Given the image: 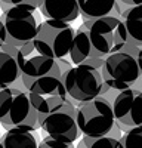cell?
Returning <instances> with one entry per match:
<instances>
[{"label":"cell","mask_w":142,"mask_h":148,"mask_svg":"<svg viewBox=\"0 0 142 148\" xmlns=\"http://www.w3.org/2000/svg\"><path fill=\"white\" fill-rule=\"evenodd\" d=\"M0 138H2V135H0Z\"/></svg>","instance_id":"obj_24"},{"label":"cell","mask_w":142,"mask_h":148,"mask_svg":"<svg viewBox=\"0 0 142 148\" xmlns=\"http://www.w3.org/2000/svg\"><path fill=\"white\" fill-rule=\"evenodd\" d=\"M74 36L76 31L70 22L46 18L43 22H40L33 43L39 53L58 59L70 55Z\"/></svg>","instance_id":"obj_4"},{"label":"cell","mask_w":142,"mask_h":148,"mask_svg":"<svg viewBox=\"0 0 142 148\" xmlns=\"http://www.w3.org/2000/svg\"><path fill=\"white\" fill-rule=\"evenodd\" d=\"M118 139L104 135V136H87L83 135L80 142L77 144V148H117Z\"/></svg>","instance_id":"obj_16"},{"label":"cell","mask_w":142,"mask_h":148,"mask_svg":"<svg viewBox=\"0 0 142 148\" xmlns=\"http://www.w3.org/2000/svg\"><path fill=\"white\" fill-rule=\"evenodd\" d=\"M40 142L34 132L10 129L0 138V148H39Z\"/></svg>","instance_id":"obj_13"},{"label":"cell","mask_w":142,"mask_h":148,"mask_svg":"<svg viewBox=\"0 0 142 148\" xmlns=\"http://www.w3.org/2000/svg\"><path fill=\"white\" fill-rule=\"evenodd\" d=\"M95 56H101V55L95 51L92 40L89 37V31L81 24V27H79V30L76 31L73 45H71L70 59L74 65H79V64H86L90 58H95Z\"/></svg>","instance_id":"obj_11"},{"label":"cell","mask_w":142,"mask_h":148,"mask_svg":"<svg viewBox=\"0 0 142 148\" xmlns=\"http://www.w3.org/2000/svg\"><path fill=\"white\" fill-rule=\"evenodd\" d=\"M39 10L47 19L64 22H73L80 15L77 0H39Z\"/></svg>","instance_id":"obj_10"},{"label":"cell","mask_w":142,"mask_h":148,"mask_svg":"<svg viewBox=\"0 0 142 148\" xmlns=\"http://www.w3.org/2000/svg\"><path fill=\"white\" fill-rule=\"evenodd\" d=\"M39 148H74L73 144H67V142H62V141H58L49 135H46L43 138V141L40 142V147Z\"/></svg>","instance_id":"obj_18"},{"label":"cell","mask_w":142,"mask_h":148,"mask_svg":"<svg viewBox=\"0 0 142 148\" xmlns=\"http://www.w3.org/2000/svg\"><path fill=\"white\" fill-rule=\"evenodd\" d=\"M21 79V68L16 58L0 49V89L10 88Z\"/></svg>","instance_id":"obj_14"},{"label":"cell","mask_w":142,"mask_h":148,"mask_svg":"<svg viewBox=\"0 0 142 148\" xmlns=\"http://www.w3.org/2000/svg\"><path fill=\"white\" fill-rule=\"evenodd\" d=\"M37 9L28 5H16L2 10V21L6 30V43L24 46L34 40L40 22L36 16Z\"/></svg>","instance_id":"obj_7"},{"label":"cell","mask_w":142,"mask_h":148,"mask_svg":"<svg viewBox=\"0 0 142 148\" xmlns=\"http://www.w3.org/2000/svg\"><path fill=\"white\" fill-rule=\"evenodd\" d=\"M113 108L115 121L122 130L142 125V90L129 88L122 92H117L113 99Z\"/></svg>","instance_id":"obj_9"},{"label":"cell","mask_w":142,"mask_h":148,"mask_svg":"<svg viewBox=\"0 0 142 148\" xmlns=\"http://www.w3.org/2000/svg\"><path fill=\"white\" fill-rule=\"evenodd\" d=\"M80 15L85 19H98L113 15L117 0H77Z\"/></svg>","instance_id":"obj_15"},{"label":"cell","mask_w":142,"mask_h":148,"mask_svg":"<svg viewBox=\"0 0 142 148\" xmlns=\"http://www.w3.org/2000/svg\"><path fill=\"white\" fill-rule=\"evenodd\" d=\"M136 59H138V64H139V68H141V74H142V46H139V51L136 53Z\"/></svg>","instance_id":"obj_23"},{"label":"cell","mask_w":142,"mask_h":148,"mask_svg":"<svg viewBox=\"0 0 142 148\" xmlns=\"http://www.w3.org/2000/svg\"><path fill=\"white\" fill-rule=\"evenodd\" d=\"M117 148H142V125L124 132Z\"/></svg>","instance_id":"obj_17"},{"label":"cell","mask_w":142,"mask_h":148,"mask_svg":"<svg viewBox=\"0 0 142 148\" xmlns=\"http://www.w3.org/2000/svg\"><path fill=\"white\" fill-rule=\"evenodd\" d=\"M101 74L104 83L115 92L135 88V84L142 77L136 56L126 51L105 56L101 67Z\"/></svg>","instance_id":"obj_5"},{"label":"cell","mask_w":142,"mask_h":148,"mask_svg":"<svg viewBox=\"0 0 142 148\" xmlns=\"http://www.w3.org/2000/svg\"><path fill=\"white\" fill-rule=\"evenodd\" d=\"M126 6H136V5H142V0H118Z\"/></svg>","instance_id":"obj_22"},{"label":"cell","mask_w":142,"mask_h":148,"mask_svg":"<svg viewBox=\"0 0 142 148\" xmlns=\"http://www.w3.org/2000/svg\"><path fill=\"white\" fill-rule=\"evenodd\" d=\"M83 25L89 31L95 51L104 58L123 51L129 43V34L120 16L106 15L98 19H85Z\"/></svg>","instance_id":"obj_2"},{"label":"cell","mask_w":142,"mask_h":148,"mask_svg":"<svg viewBox=\"0 0 142 148\" xmlns=\"http://www.w3.org/2000/svg\"><path fill=\"white\" fill-rule=\"evenodd\" d=\"M62 83L68 98L73 99L76 105L101 96L104 88L101 70L90 64H79L71 67L62 76Z\"/></svg>","instance_id":"obj_6"},{"label":"cell","mask_w":142,"mask_h":148,"mask_svg":"<svg viewBox=\"0 0 142 148\" xmlns=\"http://www.w3.org/2000/svg\"><path fill=\"white\" fill-rule=\"evenodd\" d=\"M5 43H6V30H5V24L2 18H0V49H2Z\"/></svg>","instance_id":"obj_21"},{"label":"cell","mask_w":142,"mask_h":148,"mask_svg":"<svg viewBox=\"0 0 142 148\" xmlns=\"http://www.w3.org/2000/svg\"><path fill=\"white\" fill-rule=\"evenodd\" d=\"M77 105L73 99H68L51 111L42 121H40V130L46 135L62 141L67 144H73L80 135V129L77 126Z\"/></svg>","instance_id":"obj_8"},{"label":"cell","mask_w":142,"mask_h":148,"mask_svg":"<svg viewBox=\"0 0 142 148\" xmlns=\"http://www.w3.org/2000/svg\"><path fill=\"white\" fill-rule=\"evenodd\" d=\"M16 5H28L34 9H39V0H0L2 10H5L10 6H16Z\"/></svg>","instance_id":"obj_19"},{"label":"cell","mask_w":142,"mask_h":148,"mask_svg":"<svg viewBox=\"0 0 142 148\" xmlns=\"http://www.w3.org/2000/svg\"><path fill=\"white\" fill-rule=\"evenodd\" d=\"M0 125L3 129H22L34 132L40 129L39 114L27 90L15 86L0 89Z\"/></svg>","instance_id":"obj_1"},{"label":"cell","mask_w":142,"mask_h":148,"mask_svg":"<svg viewBox=\"0 0 142 148\" xmlns=\"http://www.w3.org/2000/svg\"><path fill=\"white\" fill-rule=\"evenodd\" d=\"M77 126L81 135L104 136L115 125L113 102L105 96H96L90 101L77 104Z\"/></svg>","instance_id":"obj_3"},{"label":"cell","mask_w":142,"mask_h":148,"mask_svg":"<svg viewBox=\"0 0 142 148\" xmlns=\"http://www.w3.org/2000/svg\"><path fill=\"white\" fill-rule=\"evenodd\" d=\"M56 62H58L59 68H61L62 76H64V74H65L71 67H73V62H71V59H67V56H64V58H58V59H56Z\"/></svg>","instance_id":"obj_20"},{"label":"cell","mask_w":142,"mask_h":148,"mask_svg":"<svg viewBox=\"0 0 142 148\" xmlns=\"http://www.w3.org/2000/svg\"><path fill=\"white\" fill-rule=\"evenodd\" d=\"M129 34V43L142 46V5L127 6L120 16Z\"/></svg>","instance_id":"obj_12"}]
</instances>
